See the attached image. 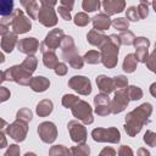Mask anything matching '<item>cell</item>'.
I'll list each match as a JSON object with an SVG mask.
<instances>
[{
  "label": "cell",
  "instance_id": "60",
  "mask_svg": "<svg viewBox=\"0 0 156 156\" xmlns=\"http://www.w3.org/2000/svg\"><path fill=\"white\" fill-rule=\"evenodd\" d=\"M23 156H37L34 152H32V151H28V152H26Z\"/></svg>",
  "mask_w": 156,
  "mask_h": 156
},
{
  "label": "cell",
  "instance_id": "21",
  "mask_svg": "<svg viewBox=\"0 0 156 156\" xmlns=\"http://www.w3.org/2000/svg\"><path fill=\"white\" fill-rule=\"evenodd\" d=\"M28 85L33 91L43 93V91L48 90V88L50 87V80H49V78H46L44 76H35V77H32Z\"/></svg>",
  "mask_w": 156,
  "mask_h": 156
},
{
  "label": "cell",
  "instance_id": "31",
  "mask_svg": "<svg viewBox=\"0 0 156 156\" xmlns=\"http://www.w3.org/2000/svg\"><path fill=\"white\" fill-rule=\"evenodd\" d=\"M126 91H127L129 101L130 100L136 101V100H140L143 98V90H141V88H139L136 85H128L126 88Z\"/></svg>",
  "mask_w": 156,
  "mask_h": 156
},
{
  "label": "cell",
  "instance_id": "43",
  "mask_svg": "<svg viewBox=\"0 0 156 156\" xmlns=\"http://www.w3.org/2000/svg\"><path fill=\"white\" fill-rule=\"evenodd\" d=\"M133 45L135 49H140V48H146L149 49L150 46V40L146 37H136L133 41Z\"/></svg>",
  "mask_w": 156,
  "mask_h": 156
},
{
  "label": "cell",
  "instance_id": "3",
  "mask_svg": "<svg viewBox=\"0 0 156 156\" xmlns=\"http://www.w3.org/2000/svg\"><path fill=\"white\" fill-rule=\"evenodd\" d=\"M40 9L38 12L37 20L44 27H55L57 24V16L55 12V6L57 1L55 0H39Z\"/></svg>",
  "mask_w": 156,
  "mask_h": 156
},
{
  "label": "cell",
  "instance_id": "20",
  "mask_svg": "<svg viewBox=\"0 0 156 156\" xmlns=\"http://www.w3.org/2000/svg\"><path fill=\"white\" fill-rule=\"evenodd\" d=\"M39 49H40V51L43 54V63H44V66L50 68V69H54L58 65V58H57V55L55 54V51L48 50L41 44L39 45Z\"/></svg>",
  "mask_w": 156,
  "mask_h": 156
},
{
  "label": "cell",
  "instance_id": "37",
  "mask_svg": "<svg viewBox=\"0 0 156 156\" xmlns=\"http://www.w3.org/2000/svg\"><path fill=\"white\" fill-rule=\"evenodd\" d=\"M32 117H33V113H32V111H30L29 108H27V107L20 108V110L17 111V113H16V119L22 121V122H26V123H28L29 121H32Z\"/></svg>",
  "mask_w": 156,
  "mask_h": 156
},
{
  "label": "cell",
  "instance_id": "25",
  "mask_svg": "<svg viewBox=\"0 0 156 156\" xmlns=\"http://www.w3.org/2000/svg\"><path fill=\"white\" fill-rule=\"evenodd\" d=\"M54 110V104L51 100L49 99H44L41 101L38 102L37 107H35V112L39 117H46L49 116Z\"/></svg>",
  "mask_w": 156,
  "mask_h": 156
},
{
  "label": "cell",
  "instance_id": "38",
  "mask_svg": "<svg viewBox=\"0 0 156 156\" xmlns=\"http://www.w3.org/2000/svg\"><path fill=\"white\" fill-rule=\"evenodd\" d=\"M135 60L136 62H141V63H145L147 57H149V49L146 48H140V49H135Z\"/></svg>",
  "mask_w": 156,
  "mask_h": 156
},
{
  "label": "cell",
  "instance_id": "12",
  "mask_svg": "<svg viewBox=\"0 0 156 156\" xmlns=\"http://www.w3.org/2000/svg\"><path fill=\"white\" fill-rule=\"evenodd\" d=\"M128 104H129V99H128L126 88L124 89H118L117 91H115L113 99L110 101L111 113H113V115L121 113L122 111L126 110V107L128 106Z\"/></svg>",
  "mask_w": 156,
  "mask_h": 156
},
{
  "label": "cell",
  "instance_id": "51",
  "mask_svg": "<svg viewBox=\"0 0 156 156\" xmlns=\"http://www.w3.org/2000/svg\"><path fill=\"white\" fill-rule=\"evenodd\" d=\"M146 67L151 71V72H155V52H151L149 54V57L146 60Z\"/></svg>",
  "mask_w": 156,
  "mask_h": 156
},
{
  "label": "cell",
  "instance_id": "53",
  "mask_svg": "<svg viewBox=\"0 0 156 156\" xmlns=\"http://www.w3.org/2000/svg\"><path fill=\"white\" fill-rule=\"evenodd\" d=\"M7 146V139L5 136V133L0 130V149H4Z\"/></svg>",
  "mask_w": 156,
  "mask_h": 156
},
{
  "label": "cell",
  "instance_id": "45",
  "mask_svg": "<svg viewBox=\"0 0 156 156\" xmlns=\"http://www.w3.org/2000/svg\"><path fill=\"white\" fill-rule=\"evenodd\" d=\"M68 65H69L72 68H74V69H80V68H83V66H84V60H83V57H82L80 55H77V56L73 57L71 61H68Z\"/></svg>",
  "mask_w": 156,
  "mask_h": 156
},
{
  "label": "cell",
  "instance_id": "54",
  "mask_svg": "<svg viewBox=\"0 0 156 156\" xmlns=\"http://www.w3.org/2000/svg\"><path fill=\"white\" fill-rule=\"evenodd\" d=\"M9 27H10V26H7V24H5V23L0 22V35H1V37H4L5 34H7V33L10 32Z\"/></svg>",
  "mask_w": 156,
  "mask_h": 156
},
{
  "label": "cell",
  "instance_id": "19",
  "mask_svg": "<svg viewBox=\"0 0 156 156\" xmlns=\"http://www.w3.org/2000/svg\"><path fill=\"white\" fill-rule=\"evenodd\" d=\"M96 85L99 88V90L102 93V94H111L115 91V83H113V79L111 77H107L105 74H100L96 77Z\"/></svg>",
  "mask_w": 156,
  "mask_h": 156
},
{
  "label": "cell",
  "instance_id": "61",
  "mask_svg": "<svg viewBox=\"0 0 156 156\" xmlns=\"http://www.w3.org/2000/svg\"><path fill=\"white\" fill-rule=\"evenodd\" d=\"M99 156H105V155H102V154H101V152H100V154H99Z\"/></svg>",
  "mask_w": 156,
  "mask_h": 156
},
{
  "label": "cell",
  "instance_id": "47",
  "mask_svg": "<svg viewBox=\"0 0 156 156\" xmlns=\"http://www.w3.org/2000/svg\"><path fill=\"white\" fill-rule=\"evenodd\" d=\"M118 156H134L133 150L128 145H121L118 147Z\"/></svg>",
  "mask_w": 156,
  "mask_h": 156
},
{
  "label": "cell",
  "instance_id": "42",
  "mask_svg": "<svg viewBox=\"0 0 156 156\" xmlns=\"http://www.w3.org/2000/svg\"><path fill=\"white\" fill-rule=\"evenodd\" d=\"M126 18H127L128 22H129V21H132V22H138V21L140 20L135 6H129V7L126 10Z\"/></svg>",
  "mask_w": 156,
  "mask_h": 156
},
{
  "label": "cell",
  "instance_id": "5",
  "mask_svg": "<svg viewBox=\"0 0 156 156\" xmlns=\"http://www.w3.org/2000/svg\"><path fill=\"white\" fill-rule=\"evenodd\" d=\"M10 27L15 34H24L32 29V21L20 9L15 10L11 15Z\"/></svg>",
  "mask_w": 156,
  "mask_h": 156
},
{
  "label": "cell",
  "instance_id": "14",
  "mask_svg": "<svg viewBox=\"0 0 156 156\" xmlns=\"http://www.w3.org/2000/svg\"><path fill=\"white\" fill-rule=\"evenodd\" d=\"M63 37H65V33H63V30H62L61 28L51 29V30L46 34V37H45L44 41L41 43V45H43L44 48H46L48 50L55 51L56 49H58V46H60V44H61Z\"/></svg>",
  "mask_w": 156,
  "mask_h": 156
},
{
  "label": "cell",
  "instance_id": "9",
  "mask_svg": "<svg viewBox=\"0 0 156 156\" xmlns=\"http://www.w3.org/2000/svg\"><path fill=\"white\" fill-rule=\"evenodd\" d=\"M37 130H38V135L43 143L52 144L57 138V127L55 126L54 122H50V121L41 122L38 126Z\"/></svg>",
  "mask_w": 156,
  "mask_h": 156
},
{
  "label": "cell",
  "instance_id": "30",
  "mask_svg": "<svg viewBox=\"0 0 156 156\" xmlns=\"http://www.w3.org/2000/svg\"><path fill=\"white\" fill-rule=\"evenodd\" d=\"M84 62L89 63V65H98L101 62V57H100V52L96 50H89L84 54L83 56Z\"/></svg>",
  "mask_w": 156,
  "mask_h": 156
},
{
  "label": "cell",
  "instance_id": "24",
  "mask_svg": "<svg viewBox=\"0 0 156 156\" xmlns=\"http://www.w3.org/2000/svg\"><path fill=\"white\" fill-rule=\"evenodd\" d=\"M21 5L24 7L27 15L29 16L30 20H37L38 12H39V2L35 0H21Z\"/></svg>",
  "mask_w": 156,
  "mask_h": 156
},
{
  "label": "cell",
  "instance_id": "22",
  "mask_svg": "<svg viewBox=\"0 0 156 156\" xmlns=\"http://www.w3.org/2000/svg\"><path fill=\"white\" fill-rule=\"evenodd\" d=\"M87 40H88V43L90 45L98 46L100 49L105 44V41L107 40V35H105L102 32H98L95 29H91L87 34Z\"/></svg>",
  "mask_w": 156,
  "mask_h": 156
},
{
  "label": "cell",
  "instance_id": "41",
  "mask_svg": "<svg viewBox=\"0 0 156 156\" xmlns=\"http://www.w3.org/2000/svg\"><path fill=\"white\" fill-rule=\"evenodd\" d=\"M149 5L150 2L147 1H140L139 5L136 6V11L139 15V18H146L149 15Z\"/></svg>",
  "mask_w": 156,
  "mask_h": 156
},
{
  "label": "cell",
  "instance_id": "58",
  "mask_svg": "<svg viewBox=\"0 0 156 156\" xmlns=\"http://www.w3.org/2000/svg\"><path fill=\"white\" fill-rule=\"evenodd\" d=\"M5 82V71H0V84Z\"/></svg>",
  "mask_w": 156,
  "mask_h": 156
},
{
  "label": "cell",
  "instance_id": "26",
  "mask_svg": "<svg viewBox=\"0 0 156 156\" xmlns=\"http://www.w3.org/2000/svg\"><path fill=\"white\" fill-rule=\"evenodd\" d=\"M37 66H38V58L34 56V55H28L21 63V67L23 69H26L28 73L33 74L34 71L37 69Z\"/></svg>",
  "mask_w": 156,
  "mask_h": 156
},
{
  "label": "cell",
  "instance_id": "50",
  "mask_svg": "<svg viewBox=\"0 0 156 156\" xmlns=\"http://www.w3.org/2000/svg\"><path fill=\"white\" fill-rule=\"evenodd\" d=\"M57 11H58V15L62 17V20H65V21H71V20H72L71 12H69L67 9H65V7H62V6H60V5H58Z\"/></svg>",
  "mask_w": 156,
  "mask_h": 156
},
{
  "label": "cell",
  "instance_id": "34",
  "mask_svg": "<svg viewBox=\"0 0 156 156\" xmlns=\"http://www.w3.org/2000/svg\"><path fill=\"white\" fill-rule=\"evenodd\" d=\"M90 21H91V18H90L85 12H78V13L73 17V22H74V24L78 26V27H85V26H88V24L90 23Z\"/></svg>",
  "mask_w": 156,
  "mask_h": 156
},
{
  "label": "cell",
  "instance_id": "10",
  "mask_svg": "<svg viewBox=\"0 0 156 156\" xmlns=\"http://www.w3.org/2000/svg\"><path fill=\"white\" fill-rule=\"evenodd\" d=\"M68 87L84 96L91 93V82L85 76H73L68 79Z\"/></svg>",
  "mask_w": 156,
  "mask_h": 156
},
{
  "label": "cell",
  "instance_id": "39",
  "mask_svg": "<svg viewBox=\"0 0 156 156\" xmlns=\"http://www.w3.org/2000/svg\"><path fill=\"white\" fill-rule=\"evenodd\" d=\"M112 79H113V83H115V88H117V90L118 89H124V88L128 87V78L123 74H118V76L113 77Z\"/></svg>",
  "mask_w": 156,
  "mask_h": 156
},
{
  "label": "cell",
  "instance_id": "11",
  "mask_svg": "<svg viewBox=\"0 0 156 156\" xmlns=\"http://www.w3.org/2000/svg\"><path fill=\"white\" fill-rule=\"evenodd\" d=\"M67 128H68V133H69L72 141L77 144H85L88 133H87V128L84 127V124L79 123L76 119H72L68 122Z\"/></svg>",
  "mask_w": 156,
  "mask_h": 156
},
{
  "label": "cell",
  "instance_id": "46",
  "mask_svg": "<svg viewBox=\"0 0 156 156\" xmlns=\"http://www.w3.org/2000/svg\"><path fill=\"white\" fill-rule=\"evenodd\" d=\"M4 156H21V149L17 144H11Z\"/></svg>",
  "mask_w": 156,
  "mask_h": 156
},
{
  "label": "cell",
  "instance_id": "55",
  "mask_svg": "<svg viewBox=\"0 0 156 156\" xmlns=\"http://www.w3.org/2000/svg\"><path fill=\"white\" fill-rule=\"evenodd\" d=\"M136 155L138 156H151L150 155V151L146 150V147H139L138 151H136Z\"/></svg>",
  "mask_w": 156,
  "mask_h": 156
},
{
  "label": "cell",
  "instance_id": "33",
  "mask_svg": "<svg viewBox=\"0 0 156 156\" xmlns=\"http://www.w3.org/2000/svg\"><path fill=\"white\" fill-rule=\"evenodd\" d=\"M118 39H119V43L121 45H133V41L135 39L133 32L130 30H123L121 32V34H118Z\"/></svg>",
  "mask_w": 156,
  "mask_h": 156
},
{
  "label": "cell",
  "instance_id": "16",
  "mask_svg": "<svg viewBox=\"0 0 156 156\" xmlns=\"http://www.w3.org/2000/svg\"><path fill=\"white\" fill-rule=\"evenodd\" d=\"M110 98L106 94H98L94 96V111L98 116H107L111 113V108H110Z\"/></svg>",
  "mask_w": 156,
  "mask_h": 156
},
{
  "label": "cell",
  "instance_id": "4",
  "mask_svg": "<svg viewBox=\"0 0 156 156\" xmlns=\"http://www.w3.org/2000/svg\"><path fill=\"white\" fill-rule=\"evenodd\" d=\"M91 138L98 143H111L117 144L121 140V133L116 127L108 128H95L91 130Z\"/></svg>",
  "mask_w": 156,
  "mask_h": 156
},
{
  "label": "cell",
  "instance_id": "2",
  "mask_svg": "<svg viewBox=\"0 0 156 156\" xmlns=\"http://www.w3.org/2000/svg\"><path fill=\"white\" fill-rule=\"evenodd\" d=\"M119 39L117 34H110L107 37V40L105 44L100 48V57H101V63L111 69L115 68L118 63V54H119Z\"/></svg>",
  "mask_w": 156,
  "mask_h": 156
},
{
  "label": "cell",
  "instance_id": "1",
  "mask_svg": "<svg viewBox=\"0 0 156 156\" xmlns=\"http://www.w3.org/2000/svg\"><path fill=\"white\" fill-rule=\"evenodd\" d=\"M152 113V105L150 102H144L135 107L133 111L128 112L126 116L124 130L129 136H135L140 133L141 128L150 122V116Z\"/></svg>",
  "mask_w": 156,
  "mask_h": 156
},
{
  "label": "cell",
  "instance_id": "28",
  "mask_svg": "<svg viewBox=\"0 0 156 156\" xmlns=\"http://www.w3.org/2000/svg\"><path fill=\"white\" fill-rule=\"evenodd\" d=\"M13 6H15L13 0H0V16L2 17L11 16L15 11Z\"/></svg>",
  "mask_w": 156,
  "mask_h": 156
},
{
  "label": "cell",
  "instance_id": "57",
  "mask_svg": "<svg viewBox=\"0 0 156 156\" xmlns=\"http://www.w3.org/2000/svg\"><path fill=\"white\" fill-rule=\"evenodd\" d=\"M155 88H156V83H152L151 87H150V93L152 96H156V93H155Z\"/></svg>",
  "mask_w": 156,
  "mask_h": 156
},
{
  "label": "cell",
  "instance_id": "7",
  "mask_svg": "<svg viewBox=\"0 0 156 156\" xmlns=\"http://www.w3.org/2000/svg\"><path fill=\"white\" fill-rule=\"evenodd\" d=\"M32 79V74L21 67V65H15L5 71V80L15 82L20 85H28Z\"/></svg>",
  "mask_w": 156,
  "mask_h": 156
},
{
  "label": "cell",
  "instance_id": "27",
  "mask_svg": "<svg viewBox=\"0 0 156 156\" xmlns=\"http://www.w3.org/2000/svg\"><path fill=\"white\" fill-rule=\"evenodd\" d=\"M136 60H135V56L134 54H128L126 55L124 60H123V65H122V68L124 72L127 73H133L135 69H136Z\"/></svg>",
  "mask_w": 156,
  "mask_h": 156
},
{
  "label": "cell",
  "instance_id": "23",
  "mask_svg": "<svg viewBox=\"0 0 156 156\" xmlns=\"http://www.w3.org/2000/svg\"><path fill=\"white\" fill-rule=\"evenodd\" d=\"M17 41H18L17 34H15L13 32H9L7 34H5L1 38V49L5 52L10 54V52H12V50L15 49V46L17 45Z\"/></svg>",
  "mask_w": 156,
  "mask_h": 156
},
{
  "label": "cell",
  "instance_id": "6",
  "mask_svg": "<svg viewBox=\"0 0 156 156\" xmlns=\"http://www.w3.org/2000/svg\"><path fill=\"white\" fill-rule=\"evenodd\" d=\"M72 115L80 122H83V124H91L94 122V117H93V108L91 106L84 101V100H78L72 107H71Z\"/></svg>",
  "mask_w": 156,
  "mask_h": 156
},
{
  "label": "cell",
  "instance_id": "17",
  "mask_svg": "<svg viewBox=\"0 0 156 156\" xmlns=\"http://www.w3.org/2000/svg\"><path fill=\"white\" fill-rule=\"evenodd\" d=\"M104 13L107 15L108 17L116 13L122 12L126 9V1L124 0H104L101 2Z\"/></svg>",
  "mask_w": 156,
  "mask_h": 156
},
{
  "label": "cell",
  "instance_id": "40",
  "mask_svg": "<svg viewBox=\"0 0 156 156\" xmlns=\"http://www.w3.org/2000/svg\"><path fill=\"white\" fill-rule=\"evenodd\" d=\"M78 100H79V98L76 96V95H73V94H65L62 96V105L66 108H71Z\"/></svg>",
  "mask_w": 156,
  "mask_h": 156
},
{
  "label": "cell",
  "instance_id": "13",
  "mask_svg": "<svg viewBox=\"0 0 156 156\" xmlns=\"http://www.w3.org/2000/svg\"><path fill=\"white\" fill-rule=\"evenodd\" d=\"M60 49H61V57L68 62L71 61L73 57H76L78 54V50H77V46L74 44V40L71 35H65L61 44H60Z\"/></svg>",
  "mask_w": 156,
  "mask_h": 156
},
{
  "label": "cell",
  "instance_id": "8",
  "mask_svg": "<svg viewBox=\"0 0 156 156\" xmlns=\"http://www.w3.org/2000/svg\"><path fill=\"white\" fill-rule=\"evenodd\" d=\"M6 134L10 135V138H12L17 143L23 141L28 134V123L16 119L11 124H7Z\"/></svg>",
  "mask_w": 156,
  "mask_h": 156
},
{
  "label": "cell",
  "instance_id": "35",
  "mask_svg": "<svg viewBox=\"0 0 156 156\" xmlns=\"http://www.w3.org/2000/svg\"><path fill=\"white\" fill-rule=\"evenodd\" d=\"M100 6H101V2L99 0H83L82 2V7L85 12H94L99 10Z\"/></svg>",
  "mask_w": 156,
  "mask_h": 156
},
{
  "label": "cell",
  "instance_id": "52",
  "mask_svg": "<svg viewBox=\"0 0 156 156\" xmlns=\"http://www.w3.org/2000/svg\"><path fill=\"white\" fill-rule=\"evenodd\" d=\"M60 6L67 9V10L71 12V10H72L73 6H74V1H73V0H61V1H60Z\"/></svg>",
  "mask_w": 156,
  "mask_h": 156
},
{
  "label": "cell",
  "instance_id": "15",
  "mask_svg": "<svg viewBox=\"0 0 156 156\" xmlns=\"http://www.w3.org/2000/svg\"><path fill=\"white\" fill-rule=\"evenodd\" d=\"M39 40L34 37H29V38H23L20 39L17 41V50L22 54L28 55H34L38 50H39Z\"/></svg>",
  "mask_w": 156,
  "mask_h": 156
},
{
  "label": "cell",
  "instance_id": "49",
  "mask_svg": "<svg viewBox=\"0 0 156 156\" xmlns=\"http://www.w3.org/2000/svg\"><path fill=\"white\" fill-rule=\"evenodd\" d=\"M54 71H55V73H56L57 76H65V74L67 73L68 68H67V65H66V63H63V62H58V65L54 68Z\"/></svg>",
  "mask_w": 156,
  "mask_h": 156
},
{
  "label": "cell",
  "instance_id": "18",
  "mask_svg": "<svg viewBox=\"0 0 156 156\" xmlns=\"http://www.w3.org/2000/svg\"><path fill=\"white\" fill-rule=\"evenodd\" d=\"M111 18L107 16V15H105L104 12H100V13H98V15H95L93 18H91V23H93V27H94V29L95 30H98V32H104V30H106V29H108L110 27H111Z\"/></svg>",
  "mask_w": 156,
  "mask_h": 156
},
{
  "label": "cell",
  "instance_id": "32",
  "mask_svg": "<svg viewBox=\"0 0 156 156\" xmlns=\"http://www.w3.org/2000/svg\"><path fill=\"white\" fill-rule=\"evenodd\" d=\"M49 156H71V154L65 145H54L49 150Z\"/></svg>",
  "mask_w": 156,
  "mask_h": 156
},
{
  "label": "cell",
  "instance_id": "44",
  "mask_svg": "<svg viewBox=\"0 0 156 156\" xmlns=\"http://www.w3.org/2000/svg\"><path fill=\"white\" fill-rule=\"evenodd\" d=\"M144 143H146L149 146L154 147L156 145V133L152 132V130H146V133L144 134V138H143Z\"/></svg>",
  "mask_w": 156,
  "mask_h": 156
},
{
  "label": "cell",
  "instance_id": "56",
  "mask_svg": "<svg viewBox=\"0 0 156 156\" xmlns=\"http://www.w3.org/2000/svg\"><path fill=\"white\" fill-rule=\"evenodd\" d=\"M6 127H7V122L4 118H0V130H2V128H6Z\"/></svg>",
  "mask_w": 156,
  "mask_h": 156
},
{
  "label": "cell",
  "instance_id": "29",
  "mask_svg": "<svg viewBox=\"0 0 156 156\" xmlns=\"http://www.w3.org/2000/svg\"><path fill=\"white\" fill-rule=\"evenodd\" d=\"M69 154L71 156H89L90 147L87 144H77L69 149Z\"/></svg>",
  "mask_w": 156,
  "mask_h": 156
},
{
  "label": "cell",
  "instance_id": "59",
  "mask_svg": "<svg viewBox=\"0 0 156 156\" xmlns=\"http://www.w3.org/2000/svg\"><path fill=\"white\" fill-rule=\"evenodd\" d=\"M2 62H5V56H4V54L0 51V63H2Z\"/></svg>",
  "mask_w": 156,
  "mask_h": 156
},
{
  "label": "cell",
  "instance_id": "36",
  "mask_svg": "<svg viewBox=\"0 0 156 156\" xmlns=\"http://www.w3.org/2000/svg\"><path fill=\"white\" fill-rule=\"evenodd\" d=\"M111 26H113L115 29L123 32V30H127L128 29L129 22L127 21L126 17H117V18H115V20L111 21Z\"/></svg>",
  "mask_w": 156,
  "mask_h": 156
},
{
  "label": "cell",
  "instance_id": "48",
  "mask_svg": "<svg viewBox=\"0 0 156 156\" xmlns=\"http://www.w3.org/2000/svg\"><path fill=\"white\" fill-rule=\"evenodd\" d=\"M10 96H11L10 90H9L6 87H1V85H0V104L7 101V100L10 99Z\"/></svg>",
  "mask_w": 156,
  "mask_h": 156
}]
</instances>
